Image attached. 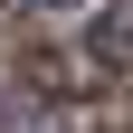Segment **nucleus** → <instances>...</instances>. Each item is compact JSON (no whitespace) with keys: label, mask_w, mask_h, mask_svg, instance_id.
<instances>
[{"label":"nucleus","mask_w":133,"mask_h":133,"mask_svg":"<svg viewBox=\"0 0 133 133\" xmlns=\"http://www.w3.org/2000/svg\"><path fill=\"white\" fill-rule=\"evenodd\" d=\"M57 124H66L57 105H19V114H10V124H0V133H57Z\"/></svg>","instance_id":"nucleus-3"},{"label":"nucleus","mask_w":133,"mask_h":133,"mask_svg":"<svg viewBox=\"0 0 133 133\" xmlns=\"http://www.w3.org/2000/svg\"><path fill=\"white\" fill-rule=\"evenodd\" d=\"M86 57H95V76H133V0H105V10H95Z\"/></svg>","instance_id":"nucleus-1"},{"label":"nucleus","mask_w":133,"mask_h":133,"mask_svg":"<svg viewBox=\"0 0 133 133\" xmlns=\"http://www.w3.org/2000/svg\"><path fill=\"white\" fill-rule=\"evenodd\" d=\"M76 10H86V0H10V38H19L29 19H76Z\"/></svg>","instance_id":"nucleus-2"}]
</instances>
